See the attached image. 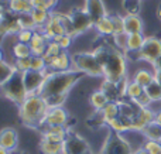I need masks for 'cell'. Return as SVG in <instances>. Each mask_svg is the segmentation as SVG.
<instances>
[{
	"mask_svg": "<svg viewBox=\"0 0 161 154\" xmlns=\"http://www.w3.org/2000/svg\"><path fill=\"white\" fill-rule=\"evenodd\" d=\"M67 98H68V93H58V95L47 96L44 99H45V103H47L48 109H54V107H64Z\"/></svg>",
	"mask_w": 161,
	"mask_h": 154,
	"instance_id": "d6a6232c",
	"label": "cell"
},
{
	"mask_svg": "<svg viewBox=\"0 0 161 154\" xmlns=\"http://www.w3.org/2000/svg\"><path fill=\"white\" fill-rule=\"evenodd\" d=\"M20 21L23 24V28H31V30H36V23H34L33 17H31V13H27V14H20L19 16Z\"/></svg>",
	"mask_w": 161,
	"mask_h": 154,
	"instance_id": "ee69618b",
	"label": "cell"
},
{
	"mask_svg": "<svg viewBox=\"0 0 161 154\" xmlns=\"http://www.w3.org/2000/svg\"><path fill=\"white\" fill-rule=\"evenodd\" d=\"M14 67H16L17 72H25V71L31 69V57L30 58H17L16 61L13 62Z\"/></svg>",
	"mask_w": 161,
	"mask_h": 154,
	"instance_id": "ab89813d",
	"label": "cell"
},
{
	"mask_svg": "<svg viewBox=\"0 0 161 154\" xmlns=\"http://www.w3.org/2000/svg\"><path fill=\"white\" fill-rule=\"evenodd\" d=\"M100 91L108 96V99L110 102H119L122 101V95H120V89L117 82H112L109 79L103 78L102 85H100Z\"/></svg>",
	"mask_w": 161,
	"mask_h": 154,
	"instance_id": "d6986e66",
	"label": "cell"
},
{
	"mask_svg": "<svg viewBox=\"0 0 161 154\" xmlns=\"http://www.w3.org/2000/svg\"><path fill=\"white\" fill-rule=\"evenodd\" d=\"M89 150V144L79 135L68 132L64 141V154H82Z\"/></svg>",
	"mask_w": 161,
	"mask_h": 154,
	"instance_id": "30bf717a",
	"label": "cell"
},
{
	"mask_svg": "<svg viewBox=\"0 0 161 154\" xmlns=\"http://www.w3.org/2000/svg\"><path fill=\"white\" fill-rule=\"evenodd\" d=\"M72 36H69V34H64V36H57L53 38V41L58 42L59 47H61L62 51H68V48L72 45Z\"/></svg>",
	"mask_w": 161,
	"mask_h": 154,
	"instance_id": "f35d334b",
	"label": "cell"
},
{
	"mask_svg": "<svg viewBox=\"0 0 161 154\" xmlns=\"http://www.w3.org/2000/svg\"><path fill=\"white\" fill-rule=\"evenodd\" d=\"M2 61H4V58H3V51H2V48H0V62Z\"/></svg>",
	"mask_w": 161,
	"mask_h": 154,
	"instance_id": "11a10c76",
	"label": "cell"
},
{
	"mask_svg": "<svg viewBox=\"0 0 161 154\" xmlns=\"http://www.w3.org/2000/svg\"><path fill=\"white\" fill-rule=\"evenodd\" d=\"M31 17H33L34 23H36L37 28H41L47 24V21L51 17V11L48 10H41V8H33L31 11Z\"/></svg>",
	"mask_w": 161,
	"mask_h": 154,
	"instance_id": "f546056e",
	"label": "cell"
},
{
	"mask_svg": "<svg viewBox=\"0 0 161 154\" xmlns=\"http://www.w3.org/2000/svg\"><path fill=\"white\" fill-rule=\"evenodd\" d=\"M61 52H62V50H61V47H59L58 42L50 40V42L47 44V50H45L42 58L48 59V58H51V57H55V55H58V54H61Z\"/></svg>",
	"mask_w": 161,
	"mask_h": 154,
	"instance_id": "74e56055",
	"label": "cell"
},
{
	"mask_svg": "<svg viewBox=\"0 0 161 154\" xmlns=\"http://www.w3.org/2000/svg\"><path fill=\"white\" fill-rule=\"evenodd\" d=\"M4 17V13H3V8H2V6H0V20Z\"/></svg>",
	"mask_w": 161,
	"mask_h": 154,
	"instance_id": "db71d44e",
	"label": "cell"
},
{
	"mask_svg": "<svg viewBox=\"0 0 161 154\" xmlns=\"http://www.w3.org/2000/svg\"><path fill=\"white\" fill-rule=\"evenodd\" d=\"M143 147L150 154H161V141L146 140L144 143H143Z\"/></svg>",
	"mask_w": 161,
	"mask_h": 154,
	"instance_id": "b9f144b4",
	"label": "cell"
},
{
	"mask_svg": "<svg viewBox=\"0 0 161 154\" xmlns=\"http://www.w3.org/2000/svg\"><path fill=\"white\" fill-rule=\"evenodd\" d=\"M133 154H150L147 151V150L144 149V147H139V149H136V150H133Z\"/></svg>",
	"mask_w": 161,
	"mask_h": 154,
	"instance_id": "c3c4849f",
	"label": "cell"
},
{
	"mask_svg": "<svg viewBox=\"0 0 161 154\" xmlns=\"http://www.w3.org/2000/svg\"><path fill=\"white\" fill-rule=\"evenodd\" d=\"M142 2L143 0H122L123 10L126 11V14L139 16L142 11Z\"/></svg>",
	"mask_w": 161,
	"mask_h": 154,
	"instance_id": "1f68e13d",
	"label": "cell"
},
{
	"mask_svg": "<svg viewBox=\"0 0 161 154\" xmlns=\"http://www.w3.org/2000/svg\"><path fill=\"white\" fill-rule=\"evenodd\" d=\"M154 79H156V72H151V71H148V69H139L133 76V81L137 82V84H139L140 86H143L144 89Z\"/></svg>",
	"mask_w": 161,
	"mask_h": 154,
	"instance_id": "484cf974",
	"label": "cell"
},
{
	"mask_svg": "<svg viewBox=\"0 0 161 154\" xmlns=\"http://www.w3.org/2000/svg\"><path fill=\"white\" fill-rule=\"evenodd\" d=\"M13 54L17 58H30L31 57V48L28 44L24 42H16L13 47Z\"/></svg>",
	"mask_w": 161,
	"mask_h": 154,
	"instance_id": "e575fe53",
	"label": "cell"
},
{
	"mask_svg": "<svg viewBox=\"0 0 161 154\" xmlns=\"http://www.w3.org/2000/svg\"><path fill=\"white\" fill-rule=\"evenodd\" d=\"M23 30V24L19 16L16 17H3L0 20V36H14L16 37Z\"/></svg>",
	"mask_w": 161,
	"mask_h": 154,
	"instance_id": "2e32d148",
	"label": "cell"
},
{
	"mask_svg": "<svg viewBox=\"0 0 161 154\" xmlns=\"http://www.w3.org/2000/svg\"><path fill=\"white\" fill-rule=\"evenodd\" d=\"M156 122L161 126V109L157 110V113H156Z\"/></svg>",
	"mask_w": 161,
	"mask_h": 154,
	"instance_id": "681fc988",
	"label": "cell"
},
{
	"mask_svg": "<svg viewBox=\"0 0 161 154\" xmlns=\"http://www.w3.org/2000/svg\"><path fill=\"white\" fill-rule=\"evenodd\" d=\"M144 91L153 102H161V84L157 79H154Z\"/></svg>",
	"mask_w": 161,
	"mask_h": 154,
	"instance_id": "836d02e7",
	"label": "cell"
},
{
	"mask_svg": "<svg viewBox=\"0 0 161 154\" xmlns=\"http://www.w3.org/2000/svg\"><path fill=\"white\" fill-rule=\"evenodd\" d=\"M157 17H158V20H161V4L158 6V8H157Z\"/></svg>",
	"mask_w": 161,
	"mask_h": 154,
	"instance_id": "816d5d0a",
	"label": "cell"
},
{
	"mask_svg": "<svg viewBox=\"0 0 161 154\" xmlns=\"http://www.w3.org/2000/svg\"><path fill=\"white\" fill-rule=\"evenodd\" d=\"M102 71L103 78L112 82H119L125 79L126 72H127V62H126L125 54H122V51L112 50L103 61Z\"/></svg>",
	"mask_w": 161,
	"mask_h": 154,
	"instance_id": "3957f363",
	"label": "cell"
},
{
	"mask_svg": "<svg viewBox=\"0 0 161 154\" xmlns=\"http://www.w3.org/2000/svg\"><path fill=\"white\" fill-rule=\"evenodd\" d=\"M113 41H114V45L119 48V51H123L126 54L127 51V38H129V34L127 33H117V34H113Z\"/></svg>",
	"mask_w": 161,
	"mask_h": 154,
	"instance_id": "8d00e7d4",
	"label": "cell"
},
{
	"mask_svg": "<svg viewBox=\"0 0 161 154\" xmlns=\"http://www.w3.org/2000/svg\"><path fill=\"white\" fill-rule=\"evenodd\" d=\"M17 146H19V133L14 127H4L0 130V147L10 153L16 150Z\"/></svg>",
	"mask_w": 161,
	"mask_h": 154,
	"instance_id": "9a60e30c",
	"label": "cell"
},
{
	"mask_svg": "<svg viewBox=\"0 0 161 154\" xmlns=\"http://www.w3.org/2000/svg\"><path fill=\"white\" fill-rule=\"evenodd\" d=\"M123 21H125V31L127 34L134 33H143V20L140 16H131V14H125L123 16Z\"/></svg>",
	"mask_w": 161,
	"mask_h": 154,
	"instance_id": "ffe728a7",
	"label": "cell"
},
{
	"mask_svg": "<svg viewBox=\"0 0 161 154\" xmlns=\"http://www.w3.org/2000/svg\"><path fill=\"white\" fill-rule=\"evenodd\" d=\"M102 113V120L105 124H108L109 122H112L113 119L119 118L120 116V107H119V102H109L103 110H100Z\"/></svg>",
	"mask_w": 161,
	"mask_h": 154,
	"instance_id": "d4e9b609",
	"label": "cell"
},
{
	"mask_svg": "<svg viewBox=\"0 0 161 154\" xmlns=\"http://www.w3.org/2000/svg\"><path fill=\"white\" fill-rule=\"evenodd\" d=\"M153 68H154V71H161V55L157 58V61L153 64Z\"/></svg>",
	"mask_w": 161,
	"mask_h": 154,
	"instance_id": "7dc6e473",
	"label": "cell"
},
{
	"mask_svg": "<svg viewBox=\"0 0 161 154\" xmlns=\"http://www.w3.org/2000/svg\"><path fill=\"white\" fill-rule=\"evenodd\" d=\"M7 6L11 13L16 14V16L31 13L34 8L30 0H7Z\"/></svg>",
	"mask_w": 161,
	"mask_h": 154,
	"instance_id": "7402d4cb",
	"label": "cell"
},
{
	"mask_svg": "<svg viewBox=\"0 0 161 154\" xmlns=\"http://www.w3.org/2000/svg\"><path fill=\"white\" fill-rule=\"evenodd\" d=\"M16 72H17V69L14 67V64L7 62V61L0 62V86H3Z\"/></svg>",
	"mask_w": 161,
	"mask_h": 154,
	"instance_id": "f1b7e54d",
	"label": "cell"
},
{
	"mask_svg": "<svg viewBox=\"0 0 161 154\" xmlns=\"http://www.w3.org/2000/svg\"><path fill=\"white\" fill-rule=\"evenodd\" d=\"M83 8H85L86 13L92 17L93 21L102 19V17H105V16H109L103 0H85Z\"/></svg>",
	"mask_w": 161,
	"mask_h": 154,
	"instance_id": "ac0fdd59",
	"label": "cell"
},
{
	"mask_svg": "<svg viewBox=\"0 0 161 154\" xmlns=\"http://www.w3.org/2000/svg\"><path fill=\"white\" fill-rule=\"evenodd\" d=\"M69 17L72 21V28H74V37L79 36V34L86 33L88 30H91L95 25V21L92 20V17L86 13V10L83 7L80 8H72L69 11Z\"/></svg>",
	"mask_w": 161,
	"mask_h": 154,
	"instance_id": "52a82bcc",
	"label": "cell"
},
{
	"mask_svg": "<svg viewBox=\"0 0 161 154\" xmlns=\"http://www.w3.org/2000/svg\"><path fill=\"white\" fill-rule=\"evenodd\" d=\"M68 124V112L64 107H54L48 109L44 119V126H67Z\"/></svg>",
	"mask_w": 161,
	"mask_h": 154,
	"instance_id": "5bb4252c",
	"label": "cell"
},
{
	"mask_svg": "<svg viewBox=\"0 0 161 154\" xmlns=\"http://www.w3.org/2000/svg\"><path fill=\"white\" fill-rule=\"evenodd\" d=\"M80 72L71 69L65 72H48L45 78L44 85L41 86L38 95L42 98H47L51 95H58V93H69V91L75 86V84L79 81Z\"/></svg>",
	"mask_w": 161,
	"mask_h": 154,
	"instance_id": "7a4b0ae2",
	"label": "cell"
},
{
	"mask_svg": "<svg viewBox=\"0 0 161 154\" xmlns=\"http://www.w3.org/2000/svg\"><path fill=\"white\" fill-rule=\"evenodd\" d=\"M100 154H133V149L123 135L112 132L106 139Z\"/></svg>",
	"mask_w": 161,
	"mask_h": 154,
	"instance_id": "8992f818",
	"label": "cell"
},
{
	"mask_svg": "<svg viewBox=\"0 0 161 154\" xmlns=\"http://www.w3.org/2000/svg\"><path fill=\"white\" fill-rule=\"evenodd\" d=\"M134 103H136L139 107H150V105L153 103V101H151L150 96H148L144 91V93H143L140 98H137L136 101H134Z\"/></svg>",
	"mask_w": 161,
	"mask_h": 154,
	"instance_id": "bcb514c9",
	"label": "cell"
},
{
	"mask_svg": "<svg viewBox=\"0 0 161 154\" xmlns=\"http://www.w3.org/2000/svg\"><path fill=\"white\" fill-rule=\"evenodd\" d=\"M45 62L53 72H65V71L72 69V58L67 51H62L58 55L45 59Z\"/></svg>",
	"mask_w": 161,
	"mask_h": 154,
	"instance_id": "8fae6325",
	"label": "cell"
},
{
	"mask_svg": "<svg viewBox=\"0 0 161 154\" xmlns=\"http://www.w3.org/2000/svg\"><path fill=\"white\" fill-rule=\"evenodd\" d=\"M34 31L36 30H31V28H23L19 34L16 36L17 42H24V44H30L31 38L34 36Z\"/></svg>",
	"mask_w": 161,
	"mask_h": 154,
	"instance_id": "60d3db41",
	"label": "cell"
},
{
	"mask_svg": "<svg viewBox=\"0 0 161 154\" xmlns=\"http://www.w3.org/2000/svg\"><path fill=\"white\" fill-rule=\"evenodd\" d=\"M160 55H161V38H157V37H146L144 45H143V48L137 54L139 59L153 65Z\"/></svg>",
	"mask_w": 161,
	"mask_h": 154,
	"instance_id": "ba28073f",
	"label": "cell"
},
{
	"mask_svg": "<svg viewBox=\"0 0 161 154\" xmlns=\"http://www.w3.org/2000/svg\"><path fill=\"white\" fill-rule=\"evenodd\" d=\"M93 27L100 36H105V37L110 36L112 37L114 34V23H113L112 16H105V17H102V19L96 20Z\"/></svg>",
	"mask_w": 161,
	"mask_h": 154,
	"instance_id": "44dd1931",
	"label": "cell"
},
{
	"mask_svg": "<svg viewBox=\"0 0 161 154\" xmlns=\"http://www.w3.org/2000/svg\"><path fill=\"white\" fill-rule=\"evenodd\" d=\"M156 113L157 112L153 110L151 107H140L136 118L133 119V130H131V132L142 133L147 124L153 123V122L156 120Z\"/></svg>",
	"mask_w": 161,
	"mask_h": 154,
	"instance_id": "7c38bea8",
	"label": "cell"
},
{
	"mask_svg": "<svg viewBox=\"0 0 161 154\" xmlns=\"http://www.w3.org/2000/svg\"><path fill=\"white\" fill-rule=\"evenodd\" d=\"M146 42V37L143 33H134V34H129V38H127V52H137L143 48Z\"/></svg>",
	"mask_w": 161,
	"mask_h": 154,
	"instance_id": "cb8c5ba5",
	"label": "cell"
},
{
	"mask_svg": "<svg viewBox=\"0 0 161 154\" xmlns=\"http://www.w3.org/2000/svg\"><path fill=\"white\" fill-rule=\"evenodd\" d=\"M82 154H93V153H92V151H91V149H89L88 151H85V153H82Z\"/></svg>",
	"mask_w": 161,
	"mask_h": 154,
	"instance_id": "9f6ffc18",
	"label": "cell"
},
{
	"mask_svg": "<svg viewBox=\"0 0 161 154\" xmlns=\"http://www.w3.org/2000/svg\"><path fill=\"white\" fill-rule=\"evenodd\" d=\"M41 28L45 36L48 37V40H53L54 37H57V36H64V34H67V30L64 28L62 23L59 21V19L57 17V14L54 13V11H51L50 20H48L47 24Z\"/></svg>",
	"mask_w": 161,
	"mask_h": 154,
	"instance_id": "e0dca14e",
	"label": "cell"
},
{
	"mask_svg": "<svg viewBox=\"0 0 161 154\" xmlns=\"http://www.w3.org/2000/svg\"><path fill=\"white\" fill-rule=\"evenodd\" d=\"M3 96L8 101L14 102L17 105H21L24 99L28 96L27 89L24 86V81H23V74L16 72L3 86H0Z\"/></svg>",
	"mask_w": 161,
	"mask_h": 154,
	"instance_id": "5b68a950",
	"label": "cell"
},
{
	"mask_svg": "<svg viewBox=\"0 0 161 154\" xmlns=\"http://www.w3.org/2000/svg\"><path fill=\"white\" fill-rule=\"evenodd\" d=\"M109 102H110V101L108 99V96H106L100 89L96 91V92H93L91 95V98H89V103H91V106L93 107L96 112L103 110V107H105Z\"/></svg>",
	"mask_w": 161,
	"mask_h": 154,
	"instance_id": "4316f807",
	"label": "cell"
},
{
	"mask_svg": "<svg viewBox=\"0 0 161 154\" xmlns=\"http://www.w3.org/2000/svg\"><path fill=\"white\" fill-rule=\"evenodd\" d=\"M40 151L42 154H64V143H57V141H51L41 137Z\"/></svg>",
	"mask_w": 161,
	"mask_h": 154,
	"instance_id": "603a6c76",
	"label": "cell"
},
{
	"mask_svg": "<svg viewBox=\"0 0 161 154\" xmlns=\"http://www.w3.org/2000/svg\"><path fill=\"white\" fill-rule=\"evenodd\" d=\"M0 154H8L7 150H4L3 147H0Z\"/></svg>",
	"mask_w": 161,
	"mask_h": 154,
	"instance_id": "f5cc1de1",
	"label": "cell"
},
{
	"mask_svg": "<svg viewBox=\"0 0 161 154\" xmlns=\"http://www.w3.org/2000/svg\"><path fill=\"white\" fill-rule=\"evenodd\" d=\"M47 62L42 57L31 55V69L33 71H47Z\"/></svg>",
	"mask_w": 161,
	"mask_h": 154,
	"instance_id": "7bdbcfd3",
	"label": "cell"
},
{
	"mask_svg": "<svg viewBox=\"0 0 161 154\" xmlns=\"http://www.w3.org/2000/svg\"><path fill=\"white\" fill-rule=\"evenodd\" d=\"M142 135L146 137V140L161 141V126L154 120L153 123L147 124V126L144 127V130L142 132Z\"/></svg>",
	"mask_w": 161,
	"mask_h": 154,
	"instance_id": "83f0119b",
	"label": "cell"
},
{
	"mask_svg": "<svg viewBox=\"0 0 161 154\" xmlns=\"http://www.w3.org/2000/svg\"><path fill=\"white\" fill-rule=\"evenodd\" d=\"M112 19H113V23H114V34L126 33V31H125V21H123V17L119 16V14H114V16H112Z\"/></svg>",
	"mask_w": 161,
	"mask_h": 154,
	"instance_id": "f6af8a7d",
	"label": "cell"
},
{
	"mask_svg": "<svg viewBox=\"0 0 161 154\" xmlns=\"http://www.w3.org/2000/svg\"><path fill=\"white\" fill-rule=\"evenodd\" d=\"M143 93H144V88L140 86V85L134 81H129L127 88H126V99L134 102L137 98H140Z\"/></svg>",
	"mask_w": 161,
	"mask_h": 154,
	"instance_id": "4dcf8cb0",
	"label": "cell"
},
{
	"mask_svg": "<svg viewBox=\"0 0 161 154\" xmlns=\"http://www.w3.org/2000/svg\"><path fill=\"white\" fill-rule=\"evenodd\" d=\"M34 8H41V10H48L54 11V8L57 7L59 0H30Z\"/></svg>",
	"mask_w": 161,
	"mask_h": 154,
	"instance_id": "d590c367",
	"label": "cell"
},
{
	"mask_svg": "<svg viewBox=\"0 0 161 154\" xmlns=\"http://www.w3.org/2000/svg\"><path fill=\"white\" fill-rule=\"evenodd\" d=\"M48 42H50V40H48V37L44 34L42 28H36L34 36H33V38H31V42L28 44L31 48V55L33 57H42L45 52V50H47Z\"/></svg>",
	"mask_w": 161,
	"mask_h": 154,
	"instance_id": "4fadbf2b",
	"label": "cell"
},
{
	"mask_svg": "<svg viewBox=\"0 0 161 154\" xmlns=\"http://www.w3.org/2000/svg\"><path fill=\"white\" fill-rule=\"evenodd\" d=\"M156 72V79L161 84V71H154Z\"/></svg>",
	"mask_w": 161,
	"mask_h": 154,
	"instance_id": "f907efd6",
	"label": "cell"
},
{
	"mask_svg": "<svg viewBox=\"0 0 161 154\" xmlns=\"http://www.w3.org/2000/svg\"><path fill=\"white\" fill-rule=\"evenodd\" d=\"M48 112L45 99L38 93L28 95L21 105H19V116L21 122L28 127L44 126V119Z\"/></svg>",
	"mask_w": 161,
	"mask_h": 154,
	"instance_id": "6da1fadb",
	"label": "cell"
},
{
	"mask_svg": "<svg viewBox=\"0 0 161 154\" xmlns=\"http://www.w3.org/2000/svg\"><path fill=\"white\" fill-rule=\"evenodd\" d=\"M72 69L88 76H103L102 65L96 59L93 52H78L72 54Z\"/></svg>",
	"mask_w": 161,
	"mask_h": 154,
	"instance_id": "277c9868",
	"label": "cell"
},
{
	"mask_svg": "<svg viewBox=\"0 0 161 154\" xmlns=\"http://www.w3.org/2000/svg\"><path fill=\"white\" fill-rule=\"evenodd\" d=\"M47 74H48L47 71H33V69L23 72V81H24V86L27 89L28 95L40 92L41 86L45 82Z\"/></svg>",
	"mask_w": 161,
	"mask_h": 154,
	"instance_id": "9c48e42d",
	"label": "cell"
}]
</instances>
